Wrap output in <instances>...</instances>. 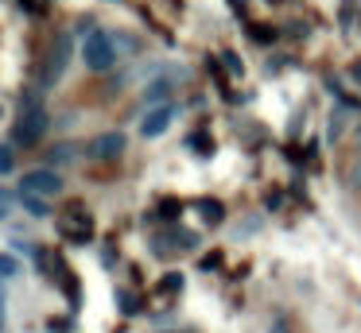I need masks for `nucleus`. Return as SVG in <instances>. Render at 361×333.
I'll use <instances>...</instances> for the list:
<instances>
[{
  "instance_id": "f3484780",
  "label": "nucleus",
  "mask_w": 361,
  "mask_h": 333,
  "mask_svg": "<svg viewBox=\"0 0 361 333\" xmlns=\"http://www.w3.org/2000/svg\"><path fill=\"white\" fill-rule=\"evenodd\" d=\"M74 159V147H55V151H51V163H71Z\"/></svg>"
},
{
  "instance_id": "a211bd4d",
  "label": "nucleus",
  "mask_w": 361,
  "mask_h": 333,
  "mask_svg": "<svg viewBox=\"0 0 361 333\" xmlns=\"http://www.w3.org/2000/svg\"><path fill=\"white\" fill-rule=\"evenodd\" d=\"M117 299H121V310H125V314H136V310H140V306H136V299H133V294H125V291H121Z\"/></svg>"
},
{
  "instance_id": "dca6fc26",
  "label": "nucleus",
  "mask_w": 361,
  "mask_h": 333,
  "mask_svg": "<svg viewBox=\"0 0 361 333\" xmlns=\"http://www.w3.org/2000/svg\"><path fill=\"white\" fill-rule=\"evenodd\" d=\"M342 120H345V108H338V113L330 116V139H338V136H342Z\"/></svg>"
},
{
  "instance_id": "6ab92c4d",
  "label": "nucleus",
  "mask_w": 361,
  "mask_h": 333,
  "mask_svg": "<svg viewBox=\"0 0 361 333\" xmlns=\"http://www.w3.org/2000/svg\"><path fill=\"white\" fill-rule=\"evenodd\" d=\"M12 209H16V201H12L8 194L0 190V217H12Z\"/></svg>"
},
{
  "instance_id": "1a4fd4ad",
  "label": "nucleus",
  "mask_w": 361,
  "mask_h": 333,
  "mask_svg": "<svg viewBox=\"0 0 361 333\" xmlns=\"http://www.w3.org/2000/svg\"><path fill=\"white\" fill-rule=\"evenodd\" d=\"M198 213H202L206 225H218L221 217H226V206H221L218 198H202V201H198Z\"/></svg>"
},
{
  "instance_id": "0eeeda50",
  "label": "nucleus",
  "mask_w": 361,
  "mask_h": 333,
  "mask_svg": "<svg viewBox=\"0 0 361 333\" xmlns=\"http://www.w3.org/2000/svg\"><path fill=\"white\" fill-rule=\"evenodd\" d=\"M63 232L71 240H90V232H94V221H90L82 209H71V217L63 221Z\"/></svg>"
},
{
  "instance_id": "b1692460",
  "label": "nucleus",
  "mask_w": 361,
  "mask_h": 333,
  "mask_svg": "<svg viewBox=\"0 0 361 333\" xmlns=\"http://www.w3.org/2000/svg\"><path fill=\"white\" fill-rule=\"evenodd\" d=\"M272 333H288V329H283V322H276V325H272Z\"/></svg>"
},
{
  "instance_id": "f03ea898",
  "label": "nucleus",
  "mask_w": 361,
  "mask_h": 333,
  "mask_svg": "<svg viewBox=\"0 0 361 333\" xmlns=\"http://www.w3.org/2000/svg\"><path fill=\"white\" fill-rule=\"evenodd\" d=\"M47 128H51L47 108H20L16 124H12V144L32 147V144H39V139L47 136Z\"/></svg>"
},
{
  "instance_id": "4468645a",
  "label": "nucleus",
  "mask_w": 361,
  "mask_h": 333,
  "mask_svg": "<svg viewBox=\"0 0 361 333\" xmlns=\"http://www.w3.org/2000/svg\"><path fill=\"white\" fill-rule=\"evenodd\" d=\"M12 167H16V151L8 144H0V175H8Z\"/></svg>"
},
{
  "instance_id": "20e7f679",
  "label": "nucleus",
  "mask_w": 361,
  "mask_h": 333,
  "mask_svg": "<svg viewBox=\"0 0 361 333\" xmlns=\"http://www.w3.org/2000/svg\"><path fill=\"white\" fill-rule=\"evenodd\" d=\"M66 62H71V35L63 31V35L51 43L47 62H43V70H39V85H43V89H51V85H55L59 77L66 74Z\"/></svg>"
},
{
  "instance_id": "39448f33",
  "label": "nucleus",
  "mask_w": 361,
  "mask_h": 333,
  "mask_svg": "<svg viewBox=\"0 0 361 333\" xmlns=\"http://www.w3.org/2000/svg\"><path fill=\"white\" fill-rule=\"evenodd\" d=\"M125 147H128V139L121 136V132H102V136H94L86 144V155H90V159H97V163H113V159L125 155Z\"/></svg>"
},
{
  "instance_id": "f257e3e1",
  "label": "nucleus",
  "mask_w": 361,
  "mask_h": 333,
  "mask_svg": "<svg viewBox=\"0 0 361 333\" xmlns=\"http://www.w3.org/2000/svg\"><path fill=\"white\" fill-rule=\"evenodd\" d=\"M82 58H86V66L94 70V74H105V70L117 66V43H113L109 31H90L86 43H82Z\"/></svg>"
},
{
  "instance_id": "412c9836",
  "label": "nucleus",
  "mask_w": 361,
  "mask_h": 333,
  "mask_svg": "<svg viewBox=\"0 0 361 333\" xmlns=\"http://www.w3.org/2000/svg\"><path fill=\"white\" fill-rule=\"evenodd\" d=\"M221 58H226L229 74H241V62H237V54H233V51H226V54H221Z\"/></svg>"
},
{
  "instance_id": "393cba45",
  "label": "nucleus",
  "mask_w": 361,
  "mask_h": 333,
  "mask_svg": "<svg viewBox=\"0 0 361 333\" xmlns=\"http://www.w3.org/2000/svg\"><path fill=\"white\" fill-rule=\"evenodd\" d=\"M353 77H357V82H361V62H357V66H353Z\"/></svg>"
},
{
  "instance_id": "6e6552de",
  "label": "nucleus",
  "mask_w": 361,
  "mask_h": 333,
  "mask_svg": "<svg viewBox=\"0 0 361 333\" xmlns=\"http://www.w3.org/2000/svg\"><path fill=\"white\" fill-rule=\"evenodd\" d=\"M156 244H159V252H164V248H195L198 237H195V232H187V229H175V232H167V237H159Z\"/></svg>"
},
{
  "instance_id": "2eb2a0df",
  "label": "nucleus",
  "mask_w": 361,
  "mask_h": 333,
  "mask_svg": "<svg viewBox=\"0 0 361 333\" xmlns=\"http://www.w3.org/2000/svg\"><path fill=\"white\" fill-rule=\"evenodd\" d=\"M159 217H167V221H175V217H179V201H175V198L159 201Z\"/></svg>"
},
{
  "instance_id": "f8f14e48",
  "label": "nucleus",
  "mask_w": 361,
  "mask_h": 333,
  "mask_svg": "<svg viewBox=\"0 0 361 333\" xmlns=\"http://www.w3.org/2000/svg\"><path fill=\"white\" fill-rule=\"evenodd\" d=\"M249 39H252V43H272L276 31L268 27V23H252V27H249Z\"/></svg>"
},
{
  "instance_id": "aec40b11",
  "label": "nucleus",
  "mask_w": 361,
  "mask_h": 333,
  "mask_svg": "<svg viewBox=\"0 0 361 333\" xmlns=\"http://www.w3.org/2000/svg\"><path fill=\"white\" fill-rule=\"evenodd\" d=\"M183 287V275H167L164 283H159V291H179Z\"/></svg>"
},
{
  "instance_id": "ddd939ff",
  "label": "nucleus",
  "mask_w": 361,
  "mask_h": 333,
  "mask_svg": "<svg viewBox=\"0 0 361 333\" xmlns=\"http://www.w3.org/2000/svg\"><path fill=\"white\" fill-rule=\"evenodd\" d=\"M167 93H171V85H167V82H152L148 89H144V101H164Z\"/></svg>"
},
{
  "instance_id": "4be33fe9",
  "label": "nucleus",
  "mask_w": 361,
  "mask_h": 333,
  "mask_svg": "<svg viewBox=\"0 0 361 333\" xmlns=\"http://www.w3.org/2000/svg\"><path fill=\"white\" fill-rule=\"evenodd\" d=\"M0 325H4V287H0Z\"/></svg>"
},
{
  "instance_id": "5701e85b",
  "label": "nucleus",
  "mask_w": 361,
  "mask_h": 333,
  "mask_svg": "<svg viewBox=\"0 0 361 333\" xmlns=\"http://www.w3.org/2000/svg\"><path fill=\"white\" fill-rule=\"evenodd\" d=\"M20 4H24L27 12H35V8H39V4H35V0H20Z\"/></svg>"
},
{
  "instance_id": "9d476101",
  "label": "nucleus",
  "mask_w": 361,
  "mask_h": 333,
  "mask_svg": "<svg viewBox=\"0 0 361 333\" xmlns=\"http://www.w3.org/2000/svg\"><path fill=\"white\" fill-rule=\"evenodd\" d=\"M20 206H24V213H32V217H47V213H51L47 201H43V198H32V194H20Z\"/></svg>"
},
{
  "instance_id": "a878e982",
  "label": "nucleus",
  "mask_w": 361,
  "mask_h": 333,
  "mask_svg": "<svg viewBox=\"0 0 361 333\" xmlns=\"http://www.w3.org/2000/svg\"><path fill=\"white\" fill-rule=\"evenodd\" d=\"M272 4H276V0H272Z\"/></svg>"
},
{
  "instance_id": "9b49d317",
  "label": "nucleus",
  "mask_w": 361,
  "mask_h": 333,
  "mask_svg": "<svg viewBox=\"0 0 361 333\" xmlns=\"http://www.w3.org/2000/svg\"><path fill=\"white\" fill-rule=\"evenodd\" d=\"M16 275H20V260L0 252V279H16Z\"/></svg>"
},
{
  "instance_id": "7ed1b4c3",
  "label": "nucleus",
  "mask_w": 361,
  "mask_h": 333,
  "mask_svg": "<svg viewBox=\"0 0 361 333\" xmlns=\"http://www.w3.org/2000/svg\"><path fill=\"white\" fill-rule=\"evenodd\" d=\"M63 190V178H59L55 167H39V170H24V178H20V194H32V198H55V194Z\"/></svg>"
},
{
  "instance_id": "423d86ee",
  "label": "nucleus",
  "mask_w": 361,
  "mask_h": 333,
  "mask_svg": "<svg viewBox=\"0 0 361 333\" xmlns=\"http://www.w3.org/2000/svg\"><path fill=\"white\" fill-rule=\"evenodd\" d=\"M171 120H175V105H159V108H148V116H144V120H140V136H148V139L164 136V132L171 128Z\"/></svg>"
}]
</instances>
